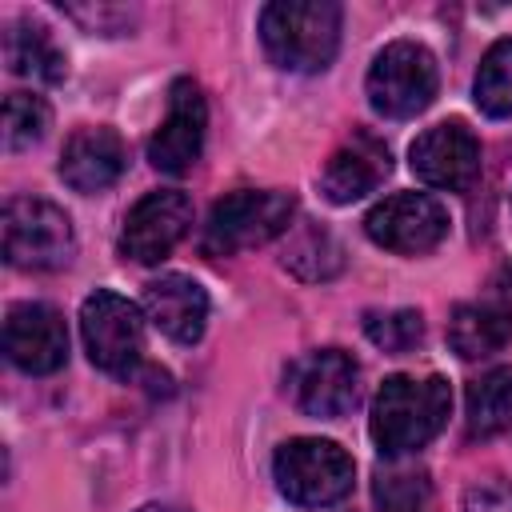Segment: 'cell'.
Listing matches in <instances>:
<instances>
[{"mask_svg":"<svg viewBox=\"0 0 512 512\" xmlns=\"http://www.w3.org/2000/svg\"><path fill=\"white\" fill-rule=\"evenodd\" d=\"M452 412V388L444 376H388L372 400V440L380 456L404 460L424 448Z\"/></svg>","mask_w":512,"mask_h":512,"instance_id":"cell-1","label":"cell"},{"mask_svg":"<svg viewBox=\"0 0 512 512\" xmlns=\"http://www.w3.org/2000/svg\"><path fill=\"white\" fill-rule=\"evenodd\" d=\"M260 40L276 68L324 72L340 48V4L276 0L260 12Z\"/></svg>","mask_w":512,"mask_h":512,"instance_id":"cell-2","label":"cell"},{"mask_svg":"<svg viewBox=\"0 0 512 512\" xmlns=\"http://www.w3.org/2000/svg\"><path fill=\"white\" fill-rule=\"evenodd\" d=\"M272 472L280 496L292 500L296 508H328L344 500L356 476L352 456L336 440H320V436H296L280 444Z\"/></svg>","mask_w":512,"mask_h":512,"instance_id":"cell-3","label":"cell"},{"mask_svg":"<svg viewBox=\"0 0 512 512\" xmlns=\"http://www.w3.org/2000/svg\"><path fill=\"white\" fill-rule=\"evenodd\" d=\"M76 236L64 208L40 196H12L4 204V260L24 272H56L72 260Z\"/></svg>","mask_w":512,"mask_h":512,"instance_id":"cell-4","label":"cell"},{"mask_svg":"<svg viewBox=\"0 0 512 512\" xmlns=\"http://www.w3.org/2000/svg\"><path fill=\"white\" fill-rule=\"evenodd\" d=\"M292 212H296L292 192L240 188V192H232V196L212 204L208 224H204V252L208 256H232V252L268 244L272 236L288 232Z\"/></svg>","mask_w":512,"mask_h":512,"instance_id":"cell-5","label":"cell"},{"mask_svg":"<svg viewBox=\"0 0 512 512\" xmlns=\"http://www.w3.org/2000/svg\"><path fill=\"white\" fill-rule=\"evenodd\" d=\"M368 104L388 120H408L424 112L436 100L440 72L424 44L416 40H392L384 52H376L368 68Z\"/></svg>","mask_w":512,"mask_h":512,"instance_id":"cell-6","label":"cell"},{"mask_svg":"<svg viewBox=\"0 0 512 512\" xmlns=\"http://www.w3.org/2000/svg\"><path fill=\"white\" fill-rule=\"evenodd\" d=\"M80 336L88 348V360L100 372L132 376L144 356V320L140 308L108 288H96L80 308Z\"/></svg>","mask_w":512,"mask_h":512,"instance_id":"cell-7","label":"cell"},{"mask_svg":"<svg viewBox=\"0 0 512 512\" xmlns=\"http://www.w3.org/2000/svg\"><path fill=\"white\" fill-rule=\"evenodd\" d=\"M364 232L372 244H380L388 252L420 256V252H432L448 236V212L436 196L396 192L364 216Z\"/></svg>","mask_w":512,"mask_h":512,"instance_id":"cell-8","label":"cell"},{"mask_svg":"<svg viewBox=\"0 0 512 512\" xmlns=\"http://www.w3.org/2000/svg\"><path fill=\"white\" fill-rule=\"evenodd\" d=\"M192 224V200L176 188L148 192L132 204L120 232V252L136 264H160L188 232Z\"/></svg>","mask_w":512,"mask_h":512,"instance_id":"cell-9","label":"cell"},{"mask_svg":"<svg viewBox=\"0 0 512 512\" xmlns=\"http://www.w3.org/2000/svg\"><path fill=\"white\" fill-rule=\"evenodd\" d=\"M408 164L424 184L464 192L480 176V140L464 120H444L412 140Z\"/></svg>","mask_w":512,"mask_h":512,"instance_id":"cell-10","label":"cell"},{"mask_svg":"<svg viewBox=\"0 0 512 512\" xmlns=\"http://www.w3.org/2000/svg\"><path fill=\"white\" fill-rule=\"evenodd\" d=\"M4 356L28 376H48V372L64 368V360H68L64 316L40 300L12 304L8 320H4Z\"/></svg>","mask_w":512,"mask_h":512,"instance_id":"cell-11","label":"cell"},{"mask_svg":"<svg viewBox=\"0 0 512 512\" xmlns=\"http://www.w3.org/2000/svg\"><path fill=\"white\" fill-rule=\"evenodd\" d=\"M204 128H208V108L204 96L196 88V80H176L168 88V108L160 128L148 140V160L156 172L180 176L196 164L200 148H204Z\"/></svg>","mask_w":512,"mask_h":512,"instance_id":"cell-12","label":"cell"},{"mask_svg":"<svg viewBox=\"0 0 512 512\" xmlns=\"http://www.w3.org/2000/svg\"><path fill=\"white\" fill-rule=\"evenodd\" d=\"M356 360L340 348H316L308 356H300L288 372L292 396L308 416L320 420H336L356 404Z\"/></svg>","mask_w":512,"mask_h":512,"instance_id":"cell-13","label":"cell"},{"mask_svg":"<svg viewBox=\"0 0 512 512\" xmlns=\"http://www.w3.org/2000/svg\"><path fill=\"white\" fill-rule=\"evenodd\" d=\"M392 168V156H388V144L376 140L372 132H356L348 144H340L324 172H320V192L332 200V204H352L368 192L380 188V180L388 176Z\"/></svg>","mask_w":512,"mask_h":512,"instance_id":"cell-14","label":"cell"},{"mask_svg":"<svg viewBox=\"0 0 512 512\" xmlns=\"http://www.w3.org/2000/svg\"><path fill=\"white\" fill-rule=\"evenodd\" d=\"M124 172V140L112 128H76L60 156V180L76 192H104Z\"/></svg>","mask_w":512,"mask_h":512,"instance_id":"cell-15","label":"cell"},{"mask_svg":"<svg viewBox=\"0 0 512 512\" xmlns=\"http://www.w3.org/2000/svg\"><path fill=\"white\" fill-rule=\"evenodd\" d=\"M148 320L176 344H196L208 324V292L192 276H160L144 288Z\"/></svg>","mask_w":512,"mask_h":512,"instance_id":"cell-16","label":"cell"},{"mask_svg":"<svg viewBox=\"0 0 512 512\" xmlns=\"http://www.w3.org/2000/svg\"><path fill=\"white\" fill-rule=\"evenodd\" d=\"M512 340V308L500 300H472L460 304L448 320V344L464 360H480L500 352Z\"/></svg>","mask_w":512,"mask_h":512,"instance_id":"cell-17","label":"cell"},{"mask_svg":"<svg viewBox=\"0 0 512 512\" xmlns=\"http://www.w3.org/2000/svg\"><path fill=\"white\" fill-rule=\"evenodd\" d=\"M4 60H8V68L16 76L40 80V84H60L68 76V60L56 48L52 32L44 24H32V20L8 24V32H4Z\"/></svg>","mask_w":512,"mask_h":512,"instance_id":"cell-18","label":"cell"},{"mask_svg":"<svg viewBox=\"0 0 512 512\" xmlns=\"http://www.w3.org/2000/svg\"><path fill=\"white\" fill-rule=\"evenodd\" d=\"M372 500H376V512H436V492L428 472L408 460H388L376 468Z\"/></svg>","mask_w":512,"mask_h":512,"instance_id":"cell-19","label":"cell"},{"mask_svg":"<svg viewBox=\"0 0 512 512\" xmlns=\"http://www.w3.org/2000/svg\"><path fill=\"white\" fill-rule=\"evenodd\" d=\"M512 428V368H492L468 384V436L492 440Z\"/></svg>","mask_w":512,"mask_h":512,"instance_id":"cell-20","label":"cell"},{"mask_svg":"<svg viewBox=\"0 0 512 512\" xmlns=\"http://www.w3.org/2000/svg\"><path fill=\"white\" fill-rule=\"evenodd\" d=\"M472 92H476L480 112H488L496 120H508L512 116V40H496L484 52V60L476 68Z\"/></svg>","mask_w":512,"mask_h":512,"instance_id":"cell-21","label":"cell"},{"mask_svg":"<svg viewBox=\"0 0 512 512\" xmlns=\"http://www.w3.org/2000/svg\"><path fill=\"white\" fill-rule=\"evenodd\" d=\"M48 124H52V112L40 96L8 92V100H4V148L8 152H24V148L40 144Z\"/></svg>","mask_w":512,"mask_h":512,"instance_id":"cell-22","label":"cell"},{"mask_svg":"<svg viewBox=\"0 0 512 512\" xmlns=\"http://www.w3.org/2000/svg\"><path fill=\"white\" fill-rule=\"evenodd\" d=\"M364 336L384 352H408L424 336V316L416 308H392V312H368Z\"/></svg>","mask_w":512,"mask_h":512,"instance_id":"cell-23","label":"cell"},{"mask_svg":"<svg viewBox=\"0 0 512 512\" xmlns=\"http://www.w3.org/2000/svg\"><path fill=\"white\" fill-rule=\"evenodd\" d=\"M464 512H512V480L488 476L468 484L464 492Z\"/></svg>","mask_w":512,"mask_h":512,"instance_id":"cell-24","label":"cell"},{"mask_svg":"<svg viewBox=\"0 0 512 512\" xmlns=\"http://www.w3.org/2000/svg\"><path fill=\"white\" fill-rule=\"evenodd\" d=\"M140 512H180V508H172V504H144Z\"/></svg>","mask_w":512,"mask_h":512,"instance_id":"cell-25","label":"cell"}]
</instances>
